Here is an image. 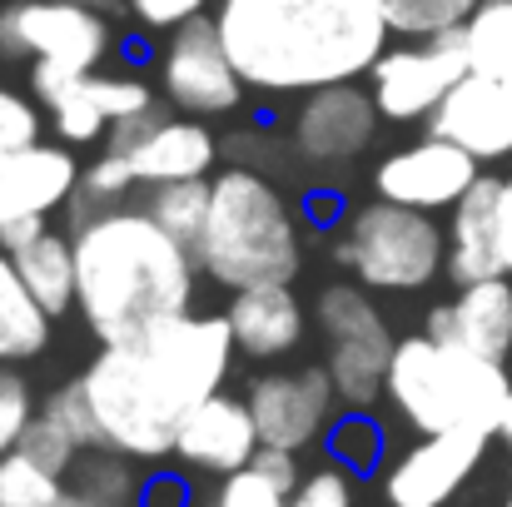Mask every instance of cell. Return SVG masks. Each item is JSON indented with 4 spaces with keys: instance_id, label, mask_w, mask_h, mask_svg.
<instances>
[{
    "instance_id": "6da1fadb",
    "label": "cell",
    "mask_w": 512,
    "mask_h": 507,
    "mask_svg": "<svg viewBox=\"0 0 512 507\" xmlns=\"http://www.w3.org/2000/svg\"><path fill=\"white\" fill-rule=\"evenodd\" d=\"M234 329L224 314H174L130 343H100L95 363L80 373L90 408L100 418L105 448L160 463L174 458L179 418L224 388L234 368Z\"/></svg>"
},
{
    "instance_id": "7a4b0ae2",
    "label": "cell",
    "mask_w": 512,
    "mask_h": 507,
    "mask_svg": "<svg viewBox=\"0 0 512 507\" xmlns=\"http://www.w3.org/2000/svg\"><path fill=\"white\" fill-rule=\"evenodd\" d=\"M219 35L259 95H309L358 80L388 50L378 0H219Z\"/></svg>"
},
{
    "instance_id": "3957f363",
    "label": "cell",
    "mask_w": 512,
    "mask_h": 507,
    "mask_svg": "<svg viewBox=\"0 0 512 507\" xmlns=\"http://www.w3.org/2000/svg\"><path fill=\"white\" fill-rule=\"evenodd\" d=\"M75 309L100 343H130L174 314H189L199 259L150 209H110L75 229Z\"/></svg>"
},
{
    "instance_id": "277c9868",
    "label": "cell",
    "mask_w": 512,
    "mask_h": 507,
    "mask_svg": "<svg viewBox=\"0 0 512 507\" xmlns=\"http://www.w3.org/2000/svg\"><path fill=\"white\" fill-rule=\"evenodd\" d=\"M194 259L229 294L254 284H294L304 269V234L279 184L249 165L214 174L209 224Z\"/></svg>"
},
{
    "instance_id": "5b68a950",
    "label": "cell",
    "mask_w": 512,
    "mask_h": 507,
    "mask_svg": "<svg viewBox=\"0 0 512 507\" xmlns=\"http://www.w3.org/2000/svg\"><path fill=\"white\" fill-rule=\"evenodd\" d=\"M508 393V363H498V358H483L463 343H443L428 329L393 343L383 398L413 433L483 428L498 438Z\"/></svg>"
},
{
    "instance_id": "8992f818",
    "label": "cell",
    "mask_w": 512,
    "mask_h": 507,
    "mask_svg": "<svg viewBox=\"0 0 512 507\" xmlns=\"http://www.w3.org/2000/svg\"><path fill=\"white\" fill-rule=\"evenodd\" d=\"M339 254L363 289L413 294L443 274L448 229H438L433 214H423V209H408L393 199H368L348 214Z\"/></svg>"
},
{
    "instance_id": "52a82bcc",
    "label": "cell",
    "mask_w": 512,
    "mask_h": 507,
    "mask_svg": "<svg viewBox=\"0 0 512 507\" xmlns=\"http://www.w3.org/2000/svg\"><path fill=\"white\" fill-rule=\"evenodd\" d=\"M314 319L324 334V368L339 388L343 408H373L388 388V363H393V343L378 304L363 294V284H324L314 299Z\"/></svg>"
},
{
    "instance_id": "ba28073f",
    "label": "cell",
    "mask_w": 512,
    "mask_h": 507,
    "mask_svg": "<svg viewBox=\"0 0 512 507\" xmlns=\"http://www.w3.org/2000/svg\"><path fill=\"white\" fill-rule=\"evenodd\" d=\"M463 75H468V40H463V25H453L413 45L383 50L378 65L368 70V90L388 125H418V120H433V110L448 100V90Z\"/></svg>"
},
{
    "instance_id": "9c48e42d",
    "label": "cell",
    "mask_w": 512,
    "mask_h": 507,
    "mask_svg": "<svg viewBox=\"0 0 512 507\" xmlns=\"http://www.w3.org/2000/svg\"><path fill=\"white\" fill-rule=\"evenodd\" d=\"M115 35L105 10L75 5V0H10L0 5V55L25 60H55L70 70L95 75L110 55Z\"/></svg>"
},
{
    "instance_id": "30bf717a",
    "label": "cell",
    "mask_w": 512,
    "mask_h": 507,
    "mask_svg": "<svg viewBox=\"0 0 512 507\" xmlns=\"http://www.w3.org/2000/svg\"><path fill=\"white\" fill-rule=\"evenodd\" d=\"M155 75H160L165 100L184 115H229V110H239V100L249 90L224 35H219V20H209V15L174 25L170 40L160 45Z\"/></svg>"
},
{
    "instance_id": "8fae6325",
    "label": "cell",
    "mask_w": 512,
    "mask_h": 507,
    "mask_svg": "<svg viewBox=\"0 0 512 507\" xmlns=\"http://www.w3.org/2000/svg\"><path fill=\"white\" fill-rule=\"evenodd\" d=\"M493 433L483 428H448V433H423L413 448H403L383 468V498L388 507H448L478 463L488 458Z\"/></svg>"
},
{
    "instance_id": "7c38bea8",
    "label": "cell",
    "mask_w": 512,
    "mask_h": 507,
    "mask_svg": "<svg viewBox=\"0 0 512 507\" xmlns=\"http://www.w3.org/2000/svg\"><path fill=\"white\" fill-rule=\"evenodd\" d=\"M85 169L75 165L70 145H30L0 169V249L15 254L35 234L50 229V214L70 204Z\"/></svg>"
},
{
    "instance_id": "4fadbf2b",
    "label": "cell",
    "mask_w": 512,
    "mask_h": 507,
    "mask_svg": "<svg viewBox=\"0 0 512 507\" xmlns=\"http://www.w3.org/2000/svg\"><path fill=\"white\" fill-rule=\"evenodd\" d=\"M249 408L259 423L264 448H284V453H304L309 443H319L334 418H339V388L329 378V368H294V373H264L249 383Z\"/></svg>"
},
{
    "instance_id": "5bb4252c",
    "label": "cell",
    "mask_w": 512,
    "mask_h": 507,
    "mask_svg": "<svg viewBox=\"0 0 512 507\" xmlns=\"http://www.w3.org/2000/svg\"><path fill=\"white\" fill-rule=\"evenodd\" d=\"M378 100L373 90H358L353 80L309 90L294 115V150L309 169H348L378 135Z\"/></svg>"
},
{
    "instance_id": "9a60e30c",
    "label": "cell",
    "mask_w": 512,
    "mask_h": 507,
    "mask_svg": "<svg viewBox=\"0 0 512 507\" xmlns=\"http://www.w3.org/2000/svg\"><path fill=\"white\" fill-rule=\"evenodd\" d=\"M478 165L483 160H473L463 145L428 135L418 145L393 150L383 165L373 169V189H378V199H393V204L438 214V209H453L478 184V174H483Z\"/></svg>"
},
{
    "instance_id": "2e32d148",
    "label": "cell",
    "mask_w": 512,
    "mask_h": 507,
    "mask_svg": "<svg viewBox=\"0 0 512 507\" xmlns=\"http://www.w3.org/2000/svg\"><path fill=\"white\" fill-rule=\"evenodd\" d=\"M259 448H264V438H259L249 398L224 393V388L209 393L204 403H194L174 433V458L204 478H229V473L249 468Z\"/></svg>"
},
{
    "instance_id": "e0dca14e",
    "label": "cell",
    "mask_w": 512,
    "mask_h": 507,
    "mask_svg": "<svg viewBox=\"0 0 512 507\" xmlns=\"http://www.w3.org/2000/svg\"><path fill=\"white\" fill-rule=\"evenodd\" d=\"M428 135L463 145L473 160L493 165L512 155V85L508 80H488V75H463L448 100L433 110Z\"/></svg>"
},
{
    "instance_id": "ac0fdd59",
    "label": "cell",
    "mask_w": 512,
    "mask_h": 507,
    "mask_svg": "<svg viewBox=\"0 0 512 507\" xmlns=\"http://www.w3.org/2000/svg\"><path fill=\"white\" fill-rule=\"evenodd\" d=\"M428 334L443 343H463L483 358L508 363L512 353V274H493L478 284H458L453 304L428 314Z\"/></svg>"
},
{
    "instance_id": "d6986e66",
    "label": "cell",
    "mask_w": 512,
    "mask_h": 507,
    "mask_svg": "<svg viewBox=\"0 0 512 507\" xmlns=\"http://www.w3.org/2000/svg\"><path fill=\"white\" fill-rule=\"evenodd\" d=\"M229 329H234V343L244 358H284L304 343V329H309V314L294 294V284H254V289H234L229 309H224Z\"/></svg>"
},
{
    "instance_id": "ffe728a7",
    "label": "cell",
    "mask_w": 512,
    "mask_h": 507,
    "mask_svg": "<svg viewBox=\"0 0 512 507\" xmlns=\"http://www.w3.org/2000/svg\"><path fill=\"white\" fill-rule=\"evenodd\" d=\"M219 160V140L204 120L194 115H160L150 125V135L130 150V165L140 184H174V179H209V169Z\"/></svg>"
},
{
    "instance_id": "44dd1931",
    "label": "cell",
    "mask_w": 512,
    "mask_h": 507,
    "mask_svg": "<svg viewBox=\"0 0 512 507\" xmlns=\"http://www.w3.org/2000/svg\"><path fill=\"white\" fill-rule=\"evenodd\" d=\"M498 194H503V179L478 174V184L453 204V219H448V279L453 284H478V279L503 274Z\"/></svg>"
},
{
    "instance_id": "7402d4cb",
    "label": "cell",
    "mask_w": 512,
    "mask_h": 507,
    "mask_svg": "<svg viewBox=\"0 0 512 507\" xmlns=\"http://www.w3.org/2000/svg\"><path fill=\"white\" fill-rule=\"evenodd\" d=\"M10 259H15L20 279L30 284V294L40 299V309H45L50 319H60V314L75 309V294H80V274H75V234L65 239V234L45 229V234H35L30 244H20Z\"/></svg>"
},
{
    "instance_id": "603a6c76",
    "label": "cell",
    "mask_w": 512,
    "mask_h": 507,
    "mask_svg": "<svg viewBox=\"0 0 512 507\" xmlns=\"http://www.w3.org/2000/svg\"><path fill=\"white\" fill-rule=\"evenodd\" d=\"M50 324L55 319L40 309V299L20 279L15 259L0 249V363H25V358L45 353Z\"/></svg>"
},
{
    "instance_id": "cb8c5ba5",
    "label": "cell",
    "mask_w": 512,
    "mask_h": 507,
    "mask_svg": "<svg viewBox=\"0 0 512 507\" xmlns=\"http://www.w3.org/2000/svg\"><path fill=\"white\" fill-rule=\"evenodd\" d=\"M65 483H70V493H85L110 507H140V488H145L135 458H125L115 448H85L75 458V468L65 473Z\"/></svg>"
},
{
    "instance_id": "d4e9b609",
    "label": "cell",
    "mask_w": 512,
    "mask_h": 507,
    "mask_svg": "<svg viewBox=\"0 0 512 507\" xmlns=\"http://www.w3.org/2000/svg\"><path fill=\"white\" fill-rule=\"evenodd\" d=\"M140 179H135V165H130V155H120V150H100L90 169L80 174V184H75V194H70V234L80 229V224H90V219H100V214H110V209H120L125 204V194L135 189Z\"/></svg>"
},
{
    "instance_id": "484cf974",
    "label": "cell",
    "mask_w": 512,
    "mask_h": 507,
    "mask_svg": "<svg viewBox=\"0 0 512 507\" xmlns=\"http://www.w3.org/2000/svg\"><path fill=\"white\" fill-rule=\"evenodd\" d=\"M468 70L488 80H512V0H483L463 20Z\"/></svg>"
},
{
    "instance_id": "4316f807",
    "label": "cell",
    "mask_w": 512,
    "mask_h": 507,
    "mask_svg": "<svg viewBox=\"0 0 512 507\" xmlns=\"http://www.w3.org/2000/svg\"><path fill=\"white\" fill-rule=\"evenodd\" d=\"M209 199H214V184L209 179H174V184H155L150 189V214L170 229L179 244L199 249L204 239V224H209Z\"/></svg>"
},
{
    "instance_id": "83f0119b",
    "label": "cell",
    "mask_w": 512,
    "mask_h": 507,
    "mask_svg": "<svg viewBox=\"0 0 512 507\" xmlns=\"http://www.w3.org/2000/svg\"><path fill=\"white\" fill-rule=\"evenodd\" d=\"M383 453H388V438H383V423L373 418V408H343L329 428V458L343 463L353 478H368L383 468Z\"/></svg>"
},
{
    "instance_id": "f1b7e54d",
    "label": "cell",
    "mask_w": 512,
    "mask_h": 507,
    "mask_svg": "<svg viewBox=\"0 0 512 507\" xmlns=\"http://www.w3.org/2000/svg\"><path fill=\"white\" fill-rule=\"evenodd\" d=\"M65 493L70 483L45 463H35L25 448H10L0 458V507H60Z\"/></svg>"
},
{
    "instance_id": "f546056e",
    "label": "cell",
    "mask_w": 512,
    "mask_h": 507,
    "mask_svg": "<svg viewBox=\"0 0 512 507\" xmlns=\"http://www.w3.org/2000/svg\"><path fill=\"white\" fill-rule=\"evenodd\" d=\"M483 0H378L383 20L393 35H438V30H453L463 25Z\"/></svg>"
},
{
    "instance_id": "4dcf8cb0",
    "label": "cell",
    "mask_w": 512,
    "mask_h": 507,
    "mask_svg": "<svg viewBox=\"0 0 512 507\" xmlns=\"http://www.w3.org/2000/svg\"><path fill=\"white\" fill-rule=\"evenodd\" d=\"M85 80L50 105V125H55L60 145H105V135H110V115L95 105V95H90Z\"/></svg>"
},
{
    "instance_id": "1f68e13d",
    "label": "cell",
    "mask_w": 512,
    "mask_h": 507,
    "mask_svg": "<svg viewBox=\"0 0 512 507\" xmlns=\"http://www.w3.org/2000/svg\"><path fill=\"white\" fill-rule=\"evenodd\" d=\"M85 85H90L95 105L110 115V125L160 105V100H155V90H150V80H145V75H135V70H110V75H105V70H95Z\"/></svg>"
},
{
    "instance_id": "d6a6232c",
    "label": "cell",
    "mask_w": 512,
    "mask_h": 507,
    "mask_svg": "<svg viewBox=\"0 0 512 507\" xmlns=\"http://www.w3.org/2000/svg\"><path fill=\"white\" fill-rule=\"evenodd\" d=\"M40 413H50L80 448H105V438H100V418H95V408H90V393H85V383L75 378V383H60L50 398H45V408Z\"/></svg>"
},
{
    "instance_id": "836d02e7",
    "label": "cell",
    "mask_w": 512,
    "mask_h": 507,
    "mask_svg": "<svg viewBox=\"0 0 512 507\" xmlns=\"http://www.w3.org/2000/svg\"><path fill=\"white\" fill-rule=\"evenodd\" d=\"M20 448H25L35 463H45L50 473H60V478H65V473L75 468V458L85 453V448H80V443H75L55 418H50V413H35V418H30V428H25Z\"/></svg>"
},
{
    "instance_id": "e575fe53",
    "label": "cell",
    "mask_w": 512,
    "mask_h": 507,
    "mask_svg": "<svg viewBox=\"0 0 512 507\" xmlns=\"http://www.w3.org/2000/svg\"><path fill=\"white\" fill-rule=\"evenodd\" d=\"M30 145H40V110L25 95L0 90V169L15 155H25Z\"/></svg>"
},
{
    "instance_id": "d590c367",
    "label": "cell",
    "mask_w": 512,
    "mask_h": 507,
    "mask_svg": "<svg viewBox=\"0 0 512 507\" xmlns=\"http://www.w3.org/2000/svg\"><path fill=\"white\" fill-rule=\"evenodd\" d=\"M35 398H30V383L20 373H10V363H0V458L10 448H20L30 418H35Z\"/></svg>"
},
{
    "instance_id": "8d00e7d4",
    "label": "cell",
    "mask_w": 512,
    "mask_h": 507,
    "mask_svg": "<svg viewBox=\"0 0 512 507\" xmlns=\"http://www.w3.org/2000/svg\"><path fill=\"white\" fill-rule=\"evenodd\" d=\"M204 507H289V493H284L279 483H269V478L249 463V468L219 478V493Z\"/></svg>"
},
{
    "instance_id": "74e56055",
    "label": "cell",
    "mask_w": 512,
    "mask_h": 507,
    "mask_svg": "<svg viewBox=\"0 0 512 507\" xmlns=\"http://www.w3.org/2000/svg\"><path fill=\"white\" fill-rule=\"evenodd\" d=\"M353 473L343 468V463H324L319 473H309L304 483H299V493L289 498V507H353Z\"/></svg>"
},
{
    "instance_id": "f35d334b",
    "label": "cell",
    "mask_w": 512,
    "mask_h": 507,
    "mask_svg": "<svg viewBox=\"0 0 512 507\" xmlns=\"http://www.w3.org/2000/svg\"><path fill=\"white\" fill-rule=\"evenodd\" d=\"M125 5L135 10V20H140V25H150V30H174V25H184V20L204 15V5H209V0H125Z\"/></svg>"
},
{
    "instance_id": "ab89813d",
    "label": "cell",
    "mask_w": 512,
    "mask_h": 507,
    "mask_svg": "<svg viewBox=\"0 0 512 507\" xmlns=\"http://www.w3.org/2000/svg\"><path fill=\"white\" fill-rule=\"evenodd\" d=\"M140 507H194L189 478L184 473H150L140 488Z\"/></svg>"
},
{
    "instance_id": "60d3db41",
    "label": "cell",
    "mask_w": 512,
    "mask_h": 507,
    "mask_svg": "<svg viewBox=\"0 0 512 507\" xmlns=\"http://www.w3.org/2000/svg\"><path fill=\"white\" fill-rule=\"evenodd\" d=\"M498 254H503V274H512V174L498 194Z\"/></svg>"
},
{
    "instance_id": "b9f144b4",
    "label": "cell",
    "mask_w": 512,
    "mask_h": 507,
    "mask_svg": "<svg viewBox=\"0 0 512 507\" xmlns=\"http://www.w3.org/2000/svg\"><path fill=\"white\" fill-rule=\"evenodd\" d=\"M498 438L512 448V393H508V408H503V423H498Z\"/></svg>"
},
{
    "instance_id": "7bdbcfd3",
    "label": "cell",
    "mask_w": 512,
    "mask_h": 507,
    "mask_svg": "<svg viewBox=\"0 0 512 507\" xmlns=\"http://www.w3.org/2000/svg\"><path fill=\"white\" fill-rule=\"evenodd\" d=\"M60 507H110V503H95V498H85V493H65Z\"/></svg>"
},
{
    "instance_id": "ee69618b",
    "label": "cell",
    "mask_w": 512,
    "mask_h": 507,
    "mask_svg": "<svg viewBox=\"0 0 512 507\" xmlns=\"http://www.w3.org/2000/svg\"><path fill=\"white\" fill-rule=\"evenodd\" d=\"M75 5H95V10H110L115 0H75Z\"/></svg>"
},
{
    "instance_id": "f6af8a7d",
    "label": "cell",
    "mask_w": 512,
    "mask_h": 507,
    "mask_svg": "<svg viewBox=\"0 0 512 507\" xmlns=\"http://www.w3.org/2000/svg\"><path fill=\"white\" fill-rule=\"evenodd\" d=\"M503 507H512V468H508V498H503Z\"/></svg>"
},
{
    "instance_id": "bcb514c9",
    "label": "cell",
    "mask_w": 512,
    "mask_h": 507,
    "mask_svg": "<svg viewBox=\"0 0 512 507\" xmlns=\"http://www.w3.org/2000/svg\"><path fill=\"white\" fill-rule=\"evenodd\" d=\"M508 85H512V80H508Z\"/></svg>"
}]
</instances>
